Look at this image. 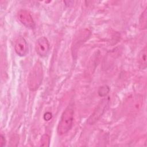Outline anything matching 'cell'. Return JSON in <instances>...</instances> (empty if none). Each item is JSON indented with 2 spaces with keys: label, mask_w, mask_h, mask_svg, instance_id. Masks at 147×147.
I'll return each instance as SVG.
<instances>
[{
  "label": "cell",
  "mask_w": 147,
  "mask_h": 147,
  "mask_svg": "<svg viewBox=\"0 0 147 147\" xmlns=\"http://www.w3.org/2000/svg\"><path fill=\"white\" fill-rule=\"evenodd\" d=\"M44 71L42 63L38 61L31 68L28 77V86L32 91L37 90L42 83Z\"/></svg>",
  "instance_id": "6da1fadb"
},
{
  "label": "cell",
  "mask_w": 147,
  "mask_h": 147,
  "mask_svg": "<svg viewBox=\"0 0 147 147\" xmlns=\"http://www.w3.org/2000/svg\"><path fill=\"white\" fill-rule=\"evenodd\" d=\"M74 106L69 104L63 112L57 127V132L59 135L67 133L71 129L74 121Z\"/></svg>",
  "instance_id": "7a4b0ae2"
},
{
  "label": "cell",
  "mask_w": 147,
  "mask_h": 147,
  "mask_svg": "<svg viewBox=\"0 0 147 147\" xmlns=\"http://www.w3.org/2000/svg\"><path fill=\"white\" fill-rule=\"evenodd\" d=\"M109 101V97L103 98L100 100V102L99 103L94 112L88 118L87 120V123L88 124L93 125L99 119V118L102 116V115L106 111V108L108 106Z\"/></svg>",
  "instance_id": "3957f363"
},
{
  "label": "cell",
  "mask_w": 147,
  "mask_h": 147,
  "mask_svg": "<svg viewBox=\"0 0 147 147\" xmlns=\"http://www.w3.org/2000/svg\"><path fill=\"white\" fill-rule=\"evenodd\" d=\"M50 47L48 40L45 37H41L37 39L35 44V51L41 57L46 56L49 51Z\"/></svg>",
  "instance_id": "277c9868"
},
{
  "label": "cell",
  "mask_w": 147,
  "mask_h": 147,
  "mask_svg": "<svg viewBox=\"0 0 147 147\" xmlns=\"http://www.w3.org/2000/svg\"><path fill=\"white\" fill-rule=\"evenodd\" d=\"M18 20L26 28L34 29L35 28V22L30 13L24 9L20 10L18 12Z\"/></svg>",
  "instance_id": "5b68a950"
},
{
  "label": "cell",
  "mask_w": 147,
  "mask_h": 147,
  "mask_svg": "<svg viewBox=\"0 0 147 147\" xmlns=\"http://www.w3.org/2000/svg\"><path fill=\"white\" fill-rule=\"evenodd\" d=\"M14 50L16 53L20 56H24L28 52V47L25 39L20 36L15 41Z\"/></svg>",
  "instance_id": "8992f818"
},
{
  "label": "cell",
  "mask_w": 147,
  "mask_h": 147,
  "mask_svg": "<svg viewBox=\"0 0 147 147\" xmlns=\"http://www.w3.org/2000/svg\"><path fill=\"white\" fill-rule=\"evenodd\" d=\"M90 32L88 29H83L79 31L78 33L77 36L75 37L73 41L72 45V52L75 51V49H78V47H79L82 43L85 42L90 37Z\"/></svg>",
  "instance_id": "52a82bcc"
},
{
  "label": "cell",
  "mask_w": 147,
  "mask_h": 147,
  "mask_svg": "<svg viewBox=\"0 0 147 147\" xmlns=\"http://www.w3.org/2000/svg\"><path fill=\"white\" fill-rule=\"evenodd\" d=\"M146 55H147V47L145 46L144 48L140 51L138 55V63L140 68L142 69H145L146 68Z\"/></svg>",
  "instance_id": "ba28073f"
},
{
  "label": "cell",
  "mask_w": 147,
  "mask_h": 147,
  "mask_svg": "<svg viewBox=\"0 0 147 147\" xmlns=\"http://www.w3.org/2000/svg\"><path fill=\"white\" fill-rule=\"evenodd\" d=\"M130 101L129 103V109H130V111H134L135 110H138L139 107L141 106L142 99L140 96H134Z\"/></svg>",
  "instance_id": "9c48e42d"
},
{
  "label": "cell",
  "mask_w": 147,
  "mask_h": 147,
  "mask_svg": "<svg viewBox=\"0 0 147 147\" xmlns=\"http://www.w3.org/2000/svg\"><path fill=\"white\" fill-rule=\"evenodd\" d=\"M140 27L141 29H146L147 25V7L142 13L139 20Z\"/></svg>",
  "instance_id": "30bf717a"
},
{
  "label": "cell",
  "mask_w": 147,
  "mask_h": 147,
  "mask_svg": "<svg viewBox=\"0 0 147 147\" xmlns=\"http://www.w3.org/2000/svg\"><path fill=\"white\" fill-rule=\"evenodd\" d=\"M49 142H50L49 136L48 134H45L41 138L40 142V146H48L49 145Z\"/></svg>",
  "instance_id": "8fae6325"
},
{
  "label": "cell",
  "mask_w": 147,
  "mask_h": 147,
  "mask_svg": "<svg viewBox=\"0 0 147 147\" xmlns=\"http://www.w3.org/2000/svg\"><path fill=\"white\" fill-rule=\"evenodd\" d=\"M110 91V88L107 86H103L99 87L98 90V94L100 96H105L107 95V94Z\"/></svg>",
  "instance_id": "7c38bea8"
},
{
  "label": "cell",
  "mask_w": 147,
  "mask_h": 147,
  "mask_svg": "<svg viewBox=\"0 0 147 147\" xmlns=\"http://www.w3.org/2000/svg\"><path fill=\"white\" fill-rule=\"evenodd\" d=\"M52 115L50 112H47L44 115V119L47 121H49L52 118Z\"/></svg>",
  "instance_id": "4fadbf2b"
},
{
  "label": "cell",
  "mask_w": 147,
  "mask_h": 147,
  "mask_svg": "<svg viewBox=\"0 0 147 147\" xmlns=\"http://www.w3.org/2000/svg\"><path fill=\"white\" fill-rule=\"evenodd\" d=\"M6 144V139L5 136L1 134L0 136V145L1 146H3Z\"/></svg>",
  "instance_id": "5bb4252c"
}]
</instances>
